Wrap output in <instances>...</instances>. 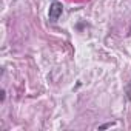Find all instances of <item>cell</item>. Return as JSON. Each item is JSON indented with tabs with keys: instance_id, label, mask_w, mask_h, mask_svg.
Wrapping results in <instances>:
<instances>
[{
	"instance_id": "2",
	"label": "cell",
	"mask_w": 131,
	"mask_h": 131,
	"mask_svg": "<svg viewBox=\"0 0 131 131\" xmlns=\"http://www.w3.org/2000/svg\"><path fill=\"white\" fill-rule=\"evenodd\" d=\"M113 125H114L113 122H108V123H103V125H100V126H99V129H106V128H111Z\"/></svg>"
},
{
	"instance_id": "3",
	"label": "cell",
	"mask_w": 131,
	"mask_h": 131,
	"mask_svg": "<svg viewBox=\"0 0 131 131\" xmlns=\"http://www.w3.org/2000/svg\"><path fill=\"white\" fill-rule=\"evenodd\" d=\"M5 97H6V91L5 90H2V91H0V102H5Z\"/></svg>"
},
{
	"instance_id": "4",
	"label": "cell",
	"mask_w": 131,
	"mask_h": 131,
	"mask_svg": "<svg viewBox=\"0 0 131 131\" xmlns=\"http://www.w3.org/2000/svg\"><path fill=\"white\" fill-rule=\"evenodd\" d=\"M126 96H128V99L131 97V80H129V85L126 86Z\"/></svg>"
},
{
	"instance_id": "1",
	"label": "cell",
	"mask_w": 131,
	"mask_h": 131,
	"mask_svg": "<svg viewBox=\"0 0 131 131\" xmlns=\"http://www.w3.org/2000/svg\"><path fill=\"white\" fill-rule=\"evenodd\" d=\"M62 13H63V6H62V3H59V2H54L51 3V6H49V11H48V17H49V20L51 22H57L59 19H60V16H62Z\"/></svg>"
}]
</instances>
